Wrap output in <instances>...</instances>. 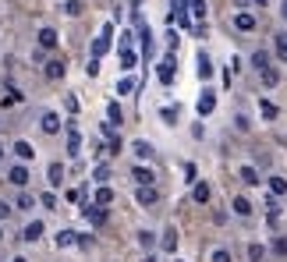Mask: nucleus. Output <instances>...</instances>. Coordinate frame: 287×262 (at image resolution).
Masks as SVG:
<instances>
[{"label": "nucleus", "instance_id": "45", "mask_svg": "<svg viewBox=\"0 0 287 262\" xmlns=\"http://www.w3.org/2000/svg\"><path fill=\"white\" fill-rule=\"evenodd\" d=\"M0 160H4V145H0Z\"/></svg>", "mask_w": 287, "mask_h": 262}, {"label": "nucleus", "instance_id": "17", "mask_svg": "<svg viewBox=\"0 0 287 262\" xmlns=\"http://www.w3.org/2000/svg\"><path fill=\"white\" fill-rule=\"evenodd\" d=\"M230 209H234L238 216H252V202H248L245 195H238V198H234V202H230Z\"/></svg>", "mask_w": 287, "mask_h": 262}, {"label": "nucleus", "instance_id": "27", "mask_svg": "<svg viewBox=\"0 0 287 262\" xmlns=\"http://www.w3.org/2000/svg\"><path fill=\"white\" fill-rule=\"evenodd\" d=\"M270 192H273V195H287V181L280 177V174H273V177H270Z\"/></svg>", "mask_w": 287, "mask_h": 262}, {"label": "nucleus", "instance_id": "7", "mask_svg": "<svg viewBox=\"0 0 287 262\" xmlns=\"http://www.w3.org/2000/svg\"><path fill=\"white\" fill-rule=\"evenodd\" d=\"M7 181H11V185H18V188H25V185H29V170H25V167L18 163V167H11Z\"/></svg>", "mask_w": 287, "mask_h": 262}, {"label": "nucleus", "instance_id": "22", "mask_svg": "<svg viewBox=\"0 0 287 262\" xmlns=\"http://www.w3.org/2000/svg\"><path fill=\"white\" fill-rule=\"evenodd\" d=\"M132 152H135L139 160H152V145H149V142H142V138H139V142L132 145Z\"/></svg>", "mask_w": 287, "mask_h": 262}, {"label": "nucleus", "instance_id": "36", "mask_svg": "<svg viewBox=\"0 0 287 262\" xmlns=\"http://www.w3.org/2000/svg\"><path fill=\"white\" fill-rule=\"evenodd\" d=\"M210 262H230V252H227V248H213Z\"/></svg>", "mask_w": 287, "mask_h": 262}, {"label": "nucleus", "instance_id": "24", "mask_svg": "<svg viewBox=\"0 0 287 262\" xmlns=\"http://www.w3.org/2000/svg\"><path fill=\"white\" fill-rule=\"evenodd\" d=\"M14 156H18V160H32V156H36V149H32L29 142H14Z\"/></svg>", "mask_w": 287, "mask_h": 262}, {"label": "nucleus", "instance_id": "18", "mask_svg": "<svg viewBox=\"0 0 287 262\" xmlns=\"http://www.w3.org/2000/svg\"><path fill=\"white\" fill-rule=\"evenodd\" d=\"M78 149H82V135H78V128L71 124V135H68V156H78Z\"/></svg>", "mask_w": 287, "mask_h": 262}, {"label": "nucleus", "instance_id": "20", "mask_svg": "<svg viewBox=\"0 0 287 262\" xmlns=\"http://www.w3.org/2000/svg\"><path fill=\"white\" fill-rule=\"evenodd\" d=\"M71 245H78V234L74 230H61L57 234V248H71Z\"/></svg>", "mask_w": 287, "mask_h": 262}, {"label": "nucleus", "instance_id": "19", "mask_svg": "<svg viewBox=\"0 0 287 262\" xmlns=\"http://www.w3.org/2000/svg\"><path fill=\"white\" fill-rule=\"evenodd\" d=\"M199 78H202V82L213 78V61H210L206 54H199Z\"/></svg>", "mask_w": 287, "mask_h": 262}, {"label": "nucleus", "instance_id": "44", "mask_svg": "<svg viewBox=\"0 0 287 262\" xmlns=\"http://www.w3.org/2000/svg\"><path fill=\"white\" fill-rule=\"evenodd\" d=\"M280 14H284V18H287V0H284V7H280Z\"/></svg>", "mask_w": 287, "mask_h": 262}, {"label": "nucleus", "instance_id": "25", "mask_svg": "<svg viewBox=\"0 0 287 262\" xmlns=\"http://www.w3.org/2000/svg\"><path fill=\"white\" fill-rule=\"evenodd\" d=\"M50 185H54V188L64 185V163H54V167H50Z\"/></svg>", "mask_w": 287, "mask_h": 262}, {"label": "nucleus", "instance_id": "4", "mask_svg": "<svg viewBox=\"0 0 287 262\" xmlns=\"http://www.w3.org/2000/svg\"><path fill=\"white\" fill-rule=\"evenodd\" d=\"M139 205H156V202H160V192H156V188H152V185H139Z\"/></svg>", "mask_w": 287, "mask_h": 262}, {"label": "nucleus", "instance_id": "8", "mask_svg": "<svg viewBox=\"0 0 287 262\" xmlns=\"http://www.w3.org/2000/svg\"><path fill=\"white\" fill-rule=\"evenodd\" d=\"M85 220H89V223H96V227H99V223H103V220H107V209H103V205H96V202H92V205H85Z\"/></svg>", "mask_w": 287, "mask_h": 262}, {"label": "nucleus", "instance_id": "10", "mask_svg": "<svg viewBox=\"0 0 287 262\" xmlns=\"http://www.w3.org/2000/svg\"><path fill=\"white\" fill-rule=\"evenodd\" d=\"M135 64H139V54L132 46H121V67L124 71H135Z\"/></svg>", "mask_w": 287, "mask_h": 262}, {"label": "nucleus", "instance_id": "26", "mask_svg": "<svg viewBox=\"0 0 287 262\" xmlns=\"http://www.w3.org/2000/svg\"><path fill=\"white\" fill-rule=\"evenodd\" d=\"M174 248H177V230L167 227V230H163V252H174Z\"/></svg>", "mask_w": 287, "mask_h": 262}, {"label": "nucleus", "instance_id": "46", "mask_svg": "<svg viewBox=\"0 0 287 262\" xmlns=\"http://www.w3.org/2000/svg\"><path fill=\"white\" fill-rule=\"evenodd\" d=\"M255 4H266V0H255Z\"/></svg>", "mask_w": 287, "mask_h": 262}, {"label": "nucleus", "instance_id": "29", "mask_svg": "<svg viewBox=\"0 0 287 262\" xmlns=\"http://www.w3.org/2000/svg\"><path fill=\"white\" fill-rule=\"evenodd\" d=\"M117 92H121V96H132V92H135V78H128V74H124V78L117 82Z\"/></svg>", "mask_w": 287, "mask_h": 262}, {"label": "nucleus", "instance_id": "13", "mask_svg": "<svg viewBox=\"0 0 287 262\" xmlns=\"http://www.w3.org/2000/svg\"><path fill=\"white\" fill-rule=\"evenodd\" d=\"M57 43H61V39H57L54 29H43V32H39V46H43V50H54Z\"/></svg>", "mask_w": 287, "mask_h": 262}, {"label": "nucleus", "instance_id": "2", "mask_svg": "<svg viewBox=\"0 0 287 262\" xmlns=\"http://www.w3.org/2000/svg\"><path fill=\"white\" fill-rule=\"evenodd\" d=\"M110 36H114V25L107 21V25H103V32H99V39H92V57H96V61L110 50Z\"/></svg>", "mask_w": 287, "mask_h": 262}, {"label": "nucleus", "instance_id": "42", "mask_svg": "<svg viewBox=\"0 0 287 262\" xmlns=\"http://www.w3.org/2000/svg\"><path fill=\"white\" fill-rule=\"evenodd\" d=\"M11 213H14V209H11L7 202H0V220H11Z\"/></svg>", "mask_w": 287, "mask_h": 262}, {"label": "nucleus", "instance_id": "41", "mask_svg": "<svg viewBox=\"0 0 287 262\" xmlns=\"http://www.w3.org/2000/svg\"><path fill=\"white\" fill-rule=\"evenodd\" d=\"M39 202H43V209H54V205H57V198H54V192H46V195L39 198Z\"/></svg>", "mask_w": 287, "mask_h": 262}, {"label": "nucleus", "instance_id": "43", "mask_svg": "<svg viewBox=\"0 0 287 262\" xmlns=\"http://www.w3.org/2000/svg\"><path fill=\"white\" fill-rule=\"evenodd\" d=\"M142 262H156V255H145V259Z\"/></svg>", "mask_w": 287, "mask_h": 262}, {"label": "nucleus", "instance_id": "34", "mask_svg": "<svg viewBox=\"0 0 287 262\" xmlns=\"http://www.w3.org/2000/svg\"><path fill=\"white\" fill-rule=\"evenodd\" d=\"M263 245H248V262H263Z\"/></svg>", "mask_w": 287, "mask_h": 262}, {"label": "nucleus", "instance_id": "48", "mask_svg": "<svg viewBox=\"0 0 287 262\" xmlns=\"http://www.w3.org/2000/svg\"><path fill=\"white\" fill-rule=\"evenodd\" d=\"M0 241H4V234H0Z\"/></svg>", "mask_w": 287, "mask_h": 262}, {"label": "nucleus", "instance_id": "21", "mask_svg": "<svg viewBox=\"0 0 287 262\" xmlns=\"http://www.w3.org/2000/svg\"><path fill=\"white\" fill-rule=\"evenodd\" d=\"M252 67H255V71H266V67H270V54H266V50H255V54H252Z\"/></svg>", "mask_w": 287, "mask_h": 262}, {"label": "nucleus", "instance_id": "3", "mask_svg": "<svg viewBox=\"0 0 287 262\" xmlns=\"http://www.w3.org/2000/svg\"><path fill=\"white\" fill-rule=\"evenodd\" d=\"M255 25H259V21H255L252 11H238V14H234V29H238V32H255Z\"/></svg>", "mask_w": 287, "mask_h": 262}, {"label": "nucleus", "instance_id": "40", "mask_svg": "<svg viewBox=\"0 0 287 262\" xmlns=\"http://www.w3.org/2000/svg\"><path fill=\"white\" fill-rule=\"evenodd\" d=\"M32 205H36V198H32V195H21V198H18V209H32Z\"/></svg>", "mask_w": 287, "mask_h": 262}, {"label": "nucleus", "instance_id": "39", "mask_svg": "<svg viewBox=\"0 0 287 262\" xmlns=\"http://www.w3.org/2000/svg\"><path fill=\"white\" fill-rule=\"evenodd\" d=\"M192 14L195 18H206V0H192Z\"/></svg>", "mask_w": 287, "mask_h": 262}, {"label": "nucleus", "instance_id": "38", "mask_svg": "<svg viewBox=\"0 0 287 262\" xmlns=\"http://www.w3.org/2000/svg\"><path fill=\"white\" fill-rule=\"evenodd\" d=\"M160 114H163V121H167V124H174V121H177V107H163Z\"/></svg>", "mask_w": 287, "mask_h": 262}, {"label": "nucleus", "instance_id": "1", "mask_svg": "<svg viewBox=\"0 0 287 262\" xmlns=\"http://www.w3.org/2000/svg\"><path fill=\"white\" fill-rule=\"evenodd\" d=\"M174 74H177V61H174V54H167V57L160 61V67H156V78H160L163 85H170Z\"/></svg>", "mask_w": 287, "mask_h": 262}, {"label": "nucleus", "instance_id": "16", "mask_svg": "<svg viewBox=\"0 0 287 262\" xmlns=\"http://www.w3.org/2000/svg\"><path fill=\"white\" fill-rule=\"evenodd\" d=\"M43 234H46V227H43V223H39V220H32V223H29V227H25V241H39V238H43Z\"/></svg>", "mask_w": 287, "mask_h": 262}, {"label": "nucleus", "instance_id": "35", "mask_svg": "<svg viewBox=\"0 0 287 262\" xmlns=\"http://www.w3.org/2000/svg\"><path fill=\"white\" fill-rule=\"evenodd\" d=\"M139 245H142L145 252H149V248H152V245H156V238H152V234H149V230H139Z\"/></svg>", "mask_w": 287, "mask_h": 262}, {"label": "nucleus", "instance_id": "11", "mask_svg": "<svg viewBox=\"0 0 287 262\" xmlns=\"http://www.w3.org/2000/svg\"><path fill=\"white\" fill-rule=\"evenodd\" d=\"M216 110V96L213 92H202L199 96V117H206V114H213Z\"/></svg>", "mask_w": 287, "mask_h": 262}, {"label": "nucleus", "instance_id": "30", "mask_svg": "<svg viewBox=\"0 0 287 262\" xmlns=\"http://www.w3.org/2000/svg\"><path fill=\"white\" fill-rule=\"evenodd\" d=\"M18 103H21V92H18L14 85H7V99H4V107L11 110V107H18Z\"/></svg>", "mask_w": 287, "mask_h": 262}, {"label": "nucleus", "instance_id": "15", "mask_svg": "<svg viewBox=\"0 0 287 262\" xmlns=\"http://www.w3.org/2000/svg\"><path fill=\"white\" fill-rule=\"evenodd\" d=\"M238 177H241V181H245L248 188H252V185H259V170H255V167H248V163H245V167L238 170Z\"/></svg>", "mask_w": 287, "mask_h": 262}, {"label": "nucleus", "instance_id": "32", "mask_svg": "<svg viewBox=\"0 0 287 262\" xmlns=\"http://www.w3.org/2000/svg\"><path fill=\"white\" fill-rule=\"evenodd\" d=\"M107 117H110V124L117 128V124H121V117H124V114H121V103H110V107H107Z\"/></svg>", "mask_w": 287, "mask_h": 262}, {"label": "nucleus", "instance_id": "47", "mask_svg": "<svg viewBox=\"0 0 287 262\" xmlns=\"http://www.w3.org/2000/svg\"><path fill=\"white\" fill-rule=\"evenodd\" d=\"M14 262H25V259H14Z\"/></svg>", "mask_w": 287, "mask_h": 262}, {"label": "nucleus", "instance_id": "23", "mask_svg": "<svg viewBox=\"0 0 287 262\" xmlns=\"http://www.w3.org/2000/svg\"><path fill=\"white\" fill-rule=\"evenodd\" d=\"M132 177H135V181H139V185H152V181H156V177H152V170H149V167H135V170H132Z\"/></svg>", "mask_w": 287, "mask_h": 262}, {"label": "nucleus", "instance_id": "33", "mask_svg": "<svg viewBox=\"0 0 287 262\" xmlns=\"http://www.w3.org/2000/svg\"><path fill=\"white\" fill-rule=\"evenodd\" d=\"M273 255L287 259V238H273Z\"/></svg>", "mask_w": 287, "mask_h": 262}, {"label": "nucleus", "instance_id": "28", "mask_svg": "<svg viewBox=\"0 0 287 262\" xmlns=\"http://www.w3.org/2000/svg\"><path fill=\"white\" fill-rule=\"evenodd\" d=\"M110 202H114V192H110L107 185H99V188H96V205H110Z\"/></svg>", "mask_w": 287, "mask_h": 262}, {"label": "nucleus", "instance_id": "6", "mask_svg": "<svg viewBox=\"0 0 287 262\" xmlns=\"http://www.w3.org/2000/svg\"><path fill=\"white\" fill-rule=\"evenodd\" d=\"M210 195H213V188H210L206 181H195V188H192V198H195L199 205H206V202H210Z\"/></svg>", "mask_w": 287, "mask_h": 262}, {"label": "nucleus", "instance_id": "5", "mask_svg": "<svg viewBox=\"0 0 287 262\" xmlns=\"http://www.w3.org/2000/svg\"><path fill=\"white\" fill-rule=\"evenodd\" d=\"M64 74H68V64H64V61H46V78H50V82H61Z\"/></svg>", "mask_w": 287, "mask_h": 262}, {"label": "nucleus", "instance_id": "12", "mask_svg": "<svg viewBox=\"0 0 287 262\" xmlns=\"http://www.w3.org/2000/svg\"><path fill=\"white\" fill-rule=\"evenodd\" d=\"M39 128L46 131V135H57V131H61V117H57V114H43Z\"/></svg>", "mask_w": 287, "mask_h": 262}, {"label": "nucleus", "instance_id": "9", "mask_svg": "<svg viewBox=\"0 0 287 262\" xmlns=\"http://www.w3.org/2000/svg\"><path fill=\"white\" fill-rule=\"evenodd\" d=\"M273 54H277V61L287 64V32H277V36H273Z\"/></svg>", "mask_w": 287, "mask_h": 262}, {"label": "nucleus", "instance_id": "37", "mask_svg": "<svg viewBox=\"0 0 287 262\" xmlns=\"http://www.w3.org/2000/svg\"><path fill=\"white\" fill-rule=\"evenodd\" d=\"M64 11H68L71 18H78V14H82V0H68V4H64Z\"/></svg>", "mask_w": 287, "mask_h": 262}, {"label": "nucleus", "instance_id": "31", "mask_svg": "<svg viewBox=\"0 0 287 262\" xmlns=\"http://www.w3.org/2000/svg\"><path fill=\"white\" fill-rule=\"evenodd\" d=\"M259 110H263V117H266V121H277V114H280L270 99H263V103H259Z\"/></svg>", "mask_w": 287, "mask_h": 262}, {"label": "nucleus", "instance_id": "14", "mask_svg": "<svg viewBox=\"0 0 287 262\" xmlns=\"http://www.w3.org/2000/svg\"><path fill=\"white\" fill-rule=\"evenodd\" d=\"M259 78H263V85H266V89L280 85V71H277V67H266V71H259Z\"/></svg>", "mask_w": 287, "mask_h": 262}]
</instances>
